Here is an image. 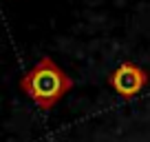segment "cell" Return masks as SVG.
<instances>
[{"label": "cell", "mask_w": 150, "mask_h": 142, "mask_svg": "<svg viewBox=\"0 0 150 142\" xmlns=\"http://www.w3.org/2000/svg\"><path fill=\"white\" fill-rule=\"evenodd\" d=\"M110 85L117 93L130 98V95L139 93L141 87L146 85V71L139 69V67H135V65H130V62H126V65H122L112 73Z\"/></svg>", "instance_id": "obj_2"}, {"label": "cell", "mask_w": 150, "mask_h": 142, "mask_svg": "<svg viewBox=\"0 0 150 142\" xmlns=\"http://www.w3.org/2000/svg\"><path fill=\"white\" fill-rule=\"evenodd\" d=\"M22 87L42 109H51L53 104L71 89V80L64 76V71L53 65L49 58L40 60L22 80Z\"/></svg>", "instance_id": "obj_1"}]
</instances>
